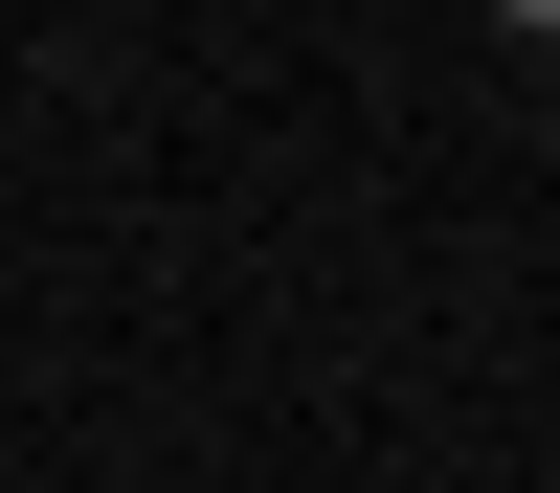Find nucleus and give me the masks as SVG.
I'll use <instances>...</instances> for the list:
<instances>
[{"mask_svg":"<svg viewBox=\"0 0 560 493\" xmlns=\"http://www.w3.org/2000/svg\"><path fill=\"white\" fill-rule=\"evenodd\" d=\"M538 45H560V23H538Z\"/></svg>","mask_w":560,"mask_h":493,"instance_id":"1","label":"nucleus"}]
</instances>
